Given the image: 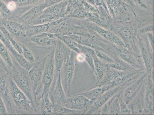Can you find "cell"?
I'll use <instances>...</instances> for the list:
<instances>
[{"label":"cell","mask_w":154,"mask_h":115,"mask_svg":"<svg viewBox=\"0 0 154 115\" xmlns=\"http://www.w3.org/2000/svg\"><path fill=\"white\" fill-rule=\"evenodd\" d=\"M1 11H0V17H1Z\"/></svg>","instance_id":"f5cc1de1"},{"label":"cell","mask_w":154,"mask_h":115,"mask_svg":"<svg viewBox=\"0 0 154 115\" xmlns=\"http://www.w3.org/2000/svg\"><path fill=\"white\" fill-rule=\"evenodd\" d=\"M7 6L8 9L11 11H14L16 9V7L17 6L16 3L14 1H8V4H7Z\"/></svg>","instance_id":"681fc988"},{"label":"cell","mask_w":154,"mask_h":115,"mask_svg":"<svg viewBox=\"0 0 154 115\" xmlns=\"http://www.w3.org/2000/svg\"><path fill=\"white\" fill-rule=\"evenodd\" d=\"M46 1H47L49 5L50 6L51 5L62 2V1H64V0H46Z\"/></svg>","instance_id":"f907efd6"},{"label":"cell","mask_w":154,"mask_h":115,"mask_svg":"<svg viewBox=\"0 0 154 115\" xmlns=\"http://www.w3.org/2000/svg\"><path fill=\"white\" fill-rule=\"evenodd\" d=\"M63 67V71L62 83L66 95L68 97L70 96L71 85L75 70V56L73 51H71Z\"/></svg>","instance_id":"8fae6325"},{"label":"cell","mask_w":154,"mask_h":115,"mask_svg":"<svg viewBox=\"0 0 154 115\" xmlns=\"http://www.w3.org/2000/svg\"><path fill=\"white\" fill-rule=\"evenodd\" d=\"M8 74H4L0 76V94L5 92L6 89Z\"/></svg>","instance_id":"b9f144b4"},{"label":"cell","mask_w":154,"mask_h":115,"mask_svg":"<svg viewBox=\"0 0 154 115\" xmlns=\"http://www.w3.org/2000/svg\"><path fill=\"white\" fill-rule=\"evenodd\" d=\"M22 55L29 62L33 64L35 62V58L32 52L24 45H22Z\"/></svg>","instance_id":"8d00e7d4"},{"label":"cell","mask_w":154,"mask_h":115,"mask_svg":"<svg viewBox=\"0 0 154 115\" xmlns=\"http://www.w3.org/2000/svg\"><path fill=\"white\" fill-rule=\"evenodd\" d=\"M68 3V0H64L62 2L48 7L43 12L51 15L56 20L64 17V13Z\"/></svg>","instance_id":"ffe728a7"},{"label":"cell","mask_w":154,"mask_h":115,"mask_svg":"<svg viewBox=\"0 0 154 115\" xmlns=\"http://www.w3.org/2000/svg\"><path fill=\"white\" fill-rule=\"evenodd\" d=\"M78 47L80 50V52L83 53L86 57V61L90 67L91 69L95 72L93 56L95 53L94 49L87 46L78 44Z\"/></svg>","instance_id":"4316f807"},{"label":"cell","mask_w":154,"mask_h":115,"mask_svg":"<svg viewBox=\"0 0 154 115\" xmlns=\"http://www.w3.org/2000/svg\"><path fill=\"white\" fill-rule=\"evenodd\" d=\"M0 30L2 32V33L5 35L6 36L7 38L11 42V44H12L13 47L15 49V50L17 51L18 52L22 54V44H21L17 41L14 38L12 35L7 30L6 28L0 23Z\"/></svg>","instance_id":"d6a6232c"},{"label":"cell","mask_w":154,"mask_h":115,"mask_svg":"<svg viewBox=\"0 0 154 115\" xmlns=\"http://www.w3.org/2000/svg\"><path fill=\"white\" fill-rule=\"evenodd\" d=\"M107 90L108 89L106 85H104L91 88L90 89L83 92L82 94L93 103Z\"/></svg>","instance_id":"d4e9b609"},{"label":"cell","mask_w":154,"mask_h":115,"mask_svg":"<svg viewBox=\"0 0 154 115\" xmlns=\"http://www.w3.org/2000/svg\"><path fill=\"white\" fill-rule=\"evenodd\" d=\"M0 40L5 45L7 49L9 50L11 56L16 61L20 59L22 57V54L18 52L14 48L11 42L7 38L5 35L0 30Z\"/></svg>","instance_id":"83f0119b"},{"label":"cell","mask_w":154,"mask_h":115,"mask_svg":"<svg viewBox=\"0 0 154 115\" xmlns=\"http://www.w3.org/2000/svg\"><path fill=\"white\" fill-rule=\"evenodd\" d=\"M119 103L120 114H132L131 110H130V109H129L128 107L127 106V105L123 100L121 95L119 98Z\"/></svg>","instance_id":"74e56055"},{"label":"cell","mask_w":154,"mask_h":115,"mask_svg":"<svg viewBox=\"0 0 154 115\" xmlns=\"http://www.w3.org/2000/svg\"><path fill=\"white\" fill-rule=\"evenodd\" d=\"M1 23L12 36L17 38L23 39L26 37V26L24 25L9 20H5Z\"/></svg>","instance_id":"e0dca14e"},{"label":"cell","mask_w":154,"mask_h":115,"mask_svg":"<svg viewBox=\"0 0 154 115\" xmlns=\"http://www.w3.org/2000/svg\"><path fill=\"white\" fill-rule=\"evenodd\" d=\"M117 55L120 59L137 70H145L144 63L140 54L125 47H118L114 45Z\"/></svg>","instance_id":"9c48e42d"},{"label":"cell","mask_w":154,"mask_h":115,"mask_svg":"<svg viewBox=\"0 0 154 115\" xmlns=\"http://www.w3.org/2000/svg\"><path fill=\"white\" fill-rule=\"evenodd\" d=\"M154 25L153 23L150 24L147 26H144L143 27L141 28L138 30V36H141V35L146 34L149 32H153Z\"/></svg>","instance_id":"ee69618b"},{"label":"cell","mask_w":154,"mask_h":115,"mask_svg":"<svg viewBox=\"0 0 154 115\" xmlns=\"http://www.w3.org/2000/svg\"><path fill=\"white\" fill-rule=\"evenodd\" d=\"M49 6L46 0L44 2L33 7L26 13L19 18V20L25 23H29L41 14L46 8Z\"/></svg>","instance_id":"d6986e66"},{"label":"cell","mask_w":154,"mask_h":115,"mask_svg":"<svg viewBox=\"0 0 154 115\" xmlns=\"http://www.w3.org/2000/svg\"><path fill=\"white\" fill-rule=\"evenodd\" d=\"M48 57V55L42 59L35 62L31 68L28 71L33 93L36 101V96L40 93L42 88V79Z\"/></svg>","instance_id":"5b68a950"},{"label":"cell","mask_w":154,"mask_h":115,"mask_svg":"<svg viewBox=\"0 0 154 115\" xmlns=\"http://www.w3.org/2000/svg\"><path fill=\"white\" fill-rule=\"evenodd\" d=\"M113 25L115 33L122 41L125 47L140 55L137 42L138 25L131 21H116L113 22Z\"/></svg>","instance_id":"6da1fadb"},{"label":"cell","mask_w":154,"mask_h":115,"mask_svg":"<svg viewBox=\"0 0 154 115\" xmlns=\"http://www.w3.org/2000/svg\"><path fill=\"white\" fill-rule=\"evenodd\" d=\"M137 42L146 73L147 75H150L153 78V50L150 45L147 36H146L143 39L138 36Z\"/></svg>","instance_id":"8992f818"},{"label":"cell","mask_w":154,"mask_h":115,"mask_svg":"<svg viewBox=\"0 0 154 115\" xmlns=\"http://www.w3.org/2000/svg\"><path fill=\"white\" fill-rule=\"evenodd\" d=\"M30 40L39 46L46 47L57 44L58 39L55 35L50 32H46L31 36Z\"/></svg>","instance_id":"ac0fdd59"},{"label":"cell","mask_w":154,"mask_h":115,"mask_svg":"<svg viewBox=\"0 0 154 115\" xmlns=\"http://www.w3.org/2000/svg\"><path fill=\"white\" fill-rule=\"evenodd\" d=\"M107 65L108 67L116 69L120 71H133L140 70L136 69L120 58L115 60V62L113 64H107Z\"/></svg>","instance_id":"4dcf8cb0"},{"label":"cell","mask_w":154,"mask_h":115,"mask_svg":"<svg viewBox=\"0 0 154 115\" xmlns=\"http://www.w3.org/2000/svg\"><path fill=\"white\" fill-rule=\"evenodd\" d=\"M81 25L88 30L92 31L105 40L120 47H125L120 38L112 31L107 30L92 22H86Z\"/></svg>","instance_id":"ba28073f"},{"label":"cell","mask_w":154,"mask_h":115,"mask_svg":"<svg viewBox=\"0 0 154 115\" xmlns=\"http://www.w3.org/2000/svg\"><path fill=\"white\" fill-rule=\"evenodd\" d=\"M153 78L147 75L145 84L144 110L145 114H154Z\"/></svg>","instance_id":"2e32d148"},{"label":"cell","mask_w":154,"mask_h":115,"mask_svg":"<svg viewBox=\"0 0 154 115\" xmlns=\"http://www.w3.org/2000/svg\"><path fill=\"white\" fill-rule=\"evenodd\" d=\"M9 89L11 99L16 107L26 111H34L35 107L32 102L10 77L9 79Z\"/></svg>","instance_id":"277c9868"},{"label":"cell","mask_w":154,"mask_h":115,"mask_svg":"<svg viewBox=\"0 0 154 115\" xmlns=\"http://www.w3.org/2000/svg\"><path fill=\"white\" fill-rule=\"evenodd\" d=\"M0 11H2L7 15H11L12 14L11 11L8 9L7 4L3 2L2 0H0Z\"/></svg>","instance_id":"f6af8a7d"},{"label":"cell","mask_w":154,"mask_h":115,"mask_svg":"<svg viewBox=\"0 0 154 115\" xmlns=\"http://www.w3.org/2000/svg\"><path fill=\"white\" fill-rule=\"evenodd\" d=\"M148 40L150 45L153 50L154 49V36L153 32H149L146 33Z\"/></svg>","instance_id":"7dc6e473"},{"label":"cell","mask_w":154,"mask_h":115,"mask_svg":"<svg viewBox=\"0 0 154 115\" xmlns=\"http://www.w3.org/2000/svg\"><path fill=\"white\" fill-rule=\"evenodd\" d=\"M83 6L87 12L99 14V11L97 7L88 3L85 0H84L83 1Z\"/></svg>","instance_id":"7bdbcfd3"},{"label":"cell","mask_w":154,"mask_h":115,"mask_svg":"<svg viewBox=\"0 0 154 115\" xmlns=\"http://www.w3.org/2000/svg\"><path fill=\"white\" fill-rule=\"evenodd\" d=\"M94 64L95 69L94 73L97 78V82L102 79L104 76L107 69V64L99 59L95 53L93 56Z\"/></svg>","instance_id":"603a6c76"},{"label":"cell","mask_w":154,"mask_h":115,"mask_svg":"<svg viewBox=\"0 0 154 115\" xmlns=\"http://www.w3.org/2000/svg\"><path fill=\"white\" fill-rule=\"evenodd\" d=\"M123 90L120 91L116 94L111 99L106 102L108 107V114H120L119 98L122 93Z\"/></svg>","instance_id":"cb8c5ba5"},{"label":"cell","mask_w":154,"mask_h":115,"mask_svg":"<svg viewBox=\"0 0 154 115\" xmlns=\"http://www.w3.org/2000/svg\"><path fill=\"white\" fill-rule=\"evenodd\" d=\"M56 37L61 41L72 51L77 53H80L78 47V43L72 40L69 36L65 34H56Z\"/></svg>","instance_id":"f1b7e54d"},{"label":"cell","mask_w":154,"mask_h":115,"mask_svg":"<svg viewBox=\"0 0 154 115\" xmlns=\"http://www.w3.org/2000/svg\"><path fill=\"white\" fill-rule=\"evenodd\" d=\"M41 102L40 106V114L43 115L52 114L53 104L50 101L48 94L41 98Z\"/></svg>","instance_id":"f546056e"},{"label":"cell","mask_w":154,"mask_h":115,"mask_svg":"<svg viewBox=\"0 0 154 115\" xmlns=\"http://www.w3.org/2000/svg\"><path fill=\"white\" fill-rule=\"evenodd\" d=\"M145 71H142L138 73L135 76L133 77L128 80L126 81L124 83L118 86L115 87L111 89L108 90L103 93L97 100L93 102L91 106L86 112L85 114H95L98 110L100 108L103 104L107 102L109 99H111L116 94L118 93L120 91L124 90L128 85H130L134 81L138 79V77L140 76L141 74L144 73Z\"/></svg>","instance_id":"3957f363"},{"label":"cell","mask_w":154,"mask_h":115,"mask_svg":"<svg viewBox=\"0 0 154 115\" xmlns=\"http://www.w3.org/2000/svg\"><path fill=\"white\" fill-rule=\"evenodd\" d=\"M53 82L49 92V97L53 104L62 105L67 97L63 88L60 72L54 77Z\"/></svg>","instance_id":"4fadbf2b"},{"label":"cell","mask_w":154,"mask_h":115,"mask_svg":"<svg viewBox=\"0 0 154 115\" xmlns=\"http://www.w3.org/2000/svg\"><path fill=\"white\" fill-rule=\"evenodd\" d=\"M0 56L7 64L8 68H11L13 67L14 64L12 56L9 50L3 43L0 40Z\"/></svg>","instance_id":"1f68e13d"},{"label":"cell","mask_w":154,"mask_h":115,"mask_svg":"<svg viewBox=\"0 0 154 115\" xmlns=\"http://www.w3.org/2000/svg\"><path fill=\"white\" fill-rule=\"evenodd\" d=\"M92 104L82 93L68 97L61 105L72 110L83 111L85 114Z\"/></svg>","instance_id":"7c38bea8"},{"label":"cell","mask_w":154,"mask_h":115,"mask_svg":"<svg viewBox=\"0 0 154 115\" xmlns=\"http://www.w3.org/2000/svg\"><path fill=\"white\" fill-rule=\"evenodd\" d=\"M54 21L50 23L35 25H30L26 26V37H30L35 35L44 32H48L50 28L54 26Z\"/></svg>","instance_id":"7402d4cb"},{"label":"cell","mask_w":154,"mask_h":115,"mask_svg":"<svg viewBox=\"0 0 154 115\" xmlns=\"http://www.w3.org/2000/svg\"><path fill=\"white\" fill-rule=\"evenodd\" d=\"M52 114H85V113L83 111L69 109L61 105L53 104Z\"/></svg>","instance_id":"484cf974"},{"label":"cell","mask_w":154,"mask_h":115,"mask_svg":"<svg viewBox=\"0 0 154 115\" xmlns=\"http://www.w3.org/2000/svg\"><path fill=\"white\" fill-rule=\"evenodd\" d=\"M135 3L138 6L143 9H148L150 4L152 3L153 0H134Z\"/></svg>","instance_id":"60d3db41"},{"label":"cell","mask_w":154,"mask_h":115,"mask_svg":"<svg viewBox=\"0 0 154 115\" xmlns=\"http://www.w3.org/2000/svg\"><path fill=\"white\" fill-rule=\"evenodd\" d=\"M87 12L83 7H79L74 10L72 13L70 14L68 17H72L75 19H83L85 18Z\"/></svg>","instance_id":"d590c367"},{"label":"cell","mask_w":154,"mask_h":115,"mask_svg":"<svg viewBox=\"0 0 154 115\" xmlns=\"http://www.w3.org/2000/svg\"><path fill=\"white\" fill-rule=\"evenodd\" d=\"M104 1L112 19L118 22H121L124 19L125 22L126 20V15L130 17L127 15L129 7L122 0H104Z\"/></svg>","instance_id":"30bf717a"},{"label":"cell","mask_w":154,"mask_h":115,"mask_svg":"<svg viewBox=\"0 0 154 115\" xmlns=\"http://www.w3.org/2000/svg\"><path fill=\"white\" fill-rule=\"evenodd\" d=\"M0 113H1V114L6 115L8 114V111H7L6 107H5V105L1 95H0Z\"/></svg>","instance_id":"bcb514c9"},{"label":"cell","mask_w":154,"mask_h":115,"mask_svg":"<svg viewBox=\"0 0 154 115\" xmlns=\"http://www.w3.org/2000/svg\"><path fill=\"white\" fill-rule=\"evenodd\" d=\"M86 2L88 3L91 4L94 6H96L95 5V0H85Z\"/></svg>","instance_id":"816d5d0a"},{"label":"cell","mask_w":154,"mask_h":115,"mask_svg":"<svg viewBox=\"0 0 154 115\" xmlns=\"http://www.w3.org/2000/svg\"><path fill=\"white\" fill-rule=\"evenodd\" d=\"M76 59L78 63H81L86 61V57L83 53L80 52L77 53Z\"/></svg>","instance_id":"c3c4849f"},{"label":"cell","mask_w":154,"mask_h":115,"mask_svg":"<svg viewBox=\"0 0 154 115\" xmlns=\"http://www.w3.org/2000/svg\"><path fill=\"white\" fill-rule=\"evenodd\" d=\"M55 20H56L55 18L51 15L42 12L41 14L39 15L34 20L30 22L29 24L30 25L43 24L50 23Z\"/></svg>","instance_id":"836d02e7"},{"label":"cell","mask_w":154,"mask_h":115,"mask_svg":"<svg viewBox=\"0 0 154 115\" xmlns=\"http://www.w3.org/2000/svg\"><path fill=\"white\" fill-rule=\"evenodd\" d=\"M43 0H7V2L12 1L16 3L18 6H27L33 5Z\"/></svg>","instance_id":"f35d334b"},{"label":"cell","mask_w":154,"mask_h":115,"mask_svg":"<svg viewBox=\"0 0 154 115\" xmlns=\"http://www.w3.org/2000/svg\"><path fill=\"white\" fill-rule=\"evenodd\" d=\"M146 72L123 90L121 96L127 105L131 103L140 92L147 77Z\"/></svg>","instance_id":"5bb4252c"},{"label":"cell","mask_w":154,"mask_h":115,"mask_svg":"<svg viewBox=\"0 0 154 115\" xmlns=\"http://www.w3.org/2000/svg\"><path fill=\"white\" fill-rule=\"evenodd\" d=\"M54 50L55 46L50 54H48L46 61L42 79L43 91L41 98L48 95L54 79L55 73L54 62Z\"/></svg>","instance_id":"52a82bcc"},{"label":"cell","mask_w":154,"mask_h":115,"mask_svg":"<svg viewBox=\"0 0 154 115\" xmlns=\"http://www.w3.org/2000/svg\"><path fill=\"white\" fill-rule=\"evenodd\" d=\"M71 51L70 49L58 39L54 50V62L56 71L54 77L57 76L61 71L64 63L71 54Z\"/></svg>","instance_id":"9a60e30c"},{"label":"cell","mask_w":154,"mask_h":115,"mask_svg":"<svg viewBox=\"0 0 154 115\" xmlns=\"http://www.w3.org/2000/svg\"><path fill=\"white\" fill-rule=\"evenodd\" d=\"M95 52L96 56L99 59L105 64H111L115 62L114 59L107 53L97 50H95Z\"/></svg>","instance_id":"e575fe53"},{"label":"cell","mask_w":154,"mask_h":115,"mask_svg":"<svg viewBox=\"0 0 154 115\" xmlns=\"http://www.w3.org/2000/svg\"><path fill=\"white\" fill-rule=\"evenodd\" d=\"M99 11V19L97 25L115 33L113 22L111 17L103 6L97 7Z\"/></svg>","instance_id":"44dd1931"},{"label":"cell","mask_w":154,"mask_h":115,"mask_svg":"<svg viewBox=\"0 0 154 115\" xmlns=\"http://www.w3.org/2000/svg\"><path fill=\"white\" fill-rule=\"evenodd\" d=\"M85 19L89 22H92L97 25L99 22V14L92 13V12H87Z\"/></svg>","instance_id":"ab89813d"},{"label":"cell","mask_w":154,"mask_h":115,"mask_svg":"<svg viewBox=\"0 0 154 115\" xmlns=\"http://www.w3.org/2000/svg\"><path fill=\"white\" fill-rule=\"evenodd\" d=\"M12 58L14 66L12 68H7L8 75L30 99L35 109V103H37V101L35 98L28 71L20 65L13 57Z\"/></svg>","instance_id":"7a4b0ae2"}]
</instances>
